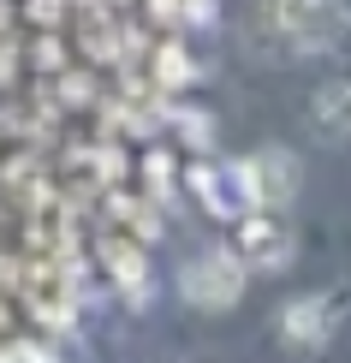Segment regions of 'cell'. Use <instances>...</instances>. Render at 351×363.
Segmentation results:
<instances>
[{
    "label": "cell",
    "instance_id": "6da1fadb",
    "mask_svg": "<svg viewBox=\"0 0 351 363\" xmlns=\"http://www.w3.org/2000/svg\"><path fill=\"white\" fill-rule=\"evenodd\" d=\"M179 292H185V304L203 310V315L233 310L244 298V256L238 250H203V256H191L185 274H179Z\"/></svg>",
    "mask_w": 351,
    "mask_h": 363
},
{
    "label": "cell",
    "instance_id": "7a4b0ae2",
    "mask_svg": "<svg viewBox=\"0 0 351 363\" xmlns=\"http://www.w3.org/2000/svg\"><path fill=\"white\" fill-rule=\"evenodd\" d=\"M191 191L203 203V215H215V220H244L256 208L244 161H203V167H191Z\"/></svg>",
    "mask_w": 351,
    "mask_h": 363
},
{
    "label": "cell",
    "instance_id": "3957f363",
    "mask_svg": "<svg viewBox=\"0 0 351 363\" xmlns=\"http://www.w3.org/2000/svg\"><path fill=\"white\" fill-rule=\"evenodd\" d=\"M233 250L244 262H256V268H286L292 250H298V238H292V226H286L280 208H250V215L238 220V245Z\"/></svg>",
    "mask_w": 351,
    "mask_h": 363
},
{
    "label": "cell",
    "instance_id": "277c9868",
    "mask_svg": "<svg viewBox=\"0 0 351 363\" xmlns=\"http://www.w3.org/2000/svg\"><path fill=\"white\" fill-rule=\"evenodd\" d=\"M244 167H250V191H256V208H286L298 196V155L292 149H256L250 161H244Z\"/></svg>",
    "mask_w": 351,
    "mask_h": 363
},
{
    "label": "cell",
    "instance_id": "5b68a950",
    "mask_svg": "<svg viewBox=\"0 0 351 363\" xmlns=\"http://www.w3.org/2000/svg\"><path fill=\"white\" fill-rule=\"evenodd\" d=\"M333 328H340V310H333V298H292V304L280 310V334L303 345V352H316V345H328L333 340Z\"/></svg>",
    "mask_w": 351,
    "mask_h": 363
},
{
    "label": "cell",
    "instance_id": "8992f818",
    "mask_svg": "<svg viewBox=\"0 0 351 363\" xmlns=\"http://www.w3.org/2000/svg\"><path fill=\"white\" fill-rule=\"evenodd\" d=\"M274 18H280V30H292L298 42H322L340 24V6L333 0H274Z\"/></svg>",
    "mask_w": 351,
    "mask_h": 363
},
{
    "label": "cell",
    "instance_id": "52a82bcc",
    "mask_svg": "<svg viewBox=\"0 0 351 363\" xmlns=\"http://www.w3.org/2000/svg\"><path fill=\"white\" fill-rule=\"evenodd\" d=\"M310 113H316V131L322 138H345L351 131V84H328Z\"/></svg>",
    "mask_w": 351,
    "mask_h": 363
},
{
    "label": "cell",
    "instance_id": "ba28073f",
    "mask_svg": "<svg viewBox=\"0 0 351 363\" xmlns=\"http://www.w3.org/2000/svg\"><path fill=\"white\" fill-rule=\"evenodd\" d=\"M30 304L48 315V322H60V315L72 310V286H66V274H60V268H42L36 286H30Z\"/></svg>",
    "mask_w": 351,
    "mask_h": 363
}]
</instances>
